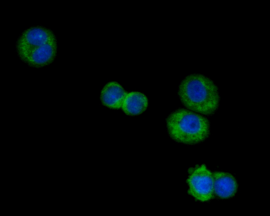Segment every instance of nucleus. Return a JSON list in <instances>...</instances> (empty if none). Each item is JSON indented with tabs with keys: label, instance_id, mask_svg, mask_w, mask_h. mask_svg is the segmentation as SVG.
<instances>
[{
	"label": "nucleus",
	"instance_id": "obj_7",
	"mask_svg": "<svg viewBox=\"0 0 270 216\" xmlns=\"http://www.w3.org/2000/svg\"><path fill=\"white\" fill-rule=\"evenodd\" d=\"M126 93L119 83L110 82L104 86L101 91V101L104 105L108 107L119 109L122 106Z\"/></svg>",
	"mask_w": 270,
	"mask_h": 216
},
{
	"label": "nucleus",
	"instance_id": "obj_8",
	"mask_svg": "<svg viewBox=\"0 0 270 216\" xmlns=\"http://www.w3.org/2000/svg\"><path fill=\"white\" fill-rule=\"evenodd\" d=\"M148 103L147 98L143 93L132 92L126 93L121 107L127 115L134 116L144 112L146 110Z\"/></svg>",
	"mask_w": 270,
	"mask_h": 216
},
{
	"label": "nucleus",
	"instance_id": "obj_2",
	"mask_svg": "<svg viewBox=\"0 0 270 216\" xmlns=\"http://www.w3.org/2000/svg\"><path fill=\"white\" fill-rule=\"evenodd\" d=\"M168 134L175 141L188 145L206 140L210 134V124L204 116L190 110L178 109L166 119Z\"/></svg>",
	"mask_w": 270,
	"mask_h": 216
},
{
	"label": "nucleus",
	"instance_id": "obj_4",
	"mask_svg": "<svg viewBox=\"0 0 270 216\" xmlns=\"http://www.w3.org/2000/svg\"><path fill=\"white\" fill-rule=\"evenodd\" d=\"M56 38L53 32L45 27H31L18 38L16 44L17 54L21 59L32 50Z\"/></svg>",
	"mask_w": 270,
	"mask_h": 216
},
{
	"label": "nucleus",
	"instance_id": "obj_6",
	"mask_svg": "<svg viewBox=\"0 0 270 216\" xmlns=\"http://www.w3.org/2000/svg\"><path fill=\"white\" fill-rule=\"evenodd\" d=\"M213 174L214 194L224 199L234 196L237 189V183L234 176L229 173L223 172H216Z\"/></svg>",
	"mask_w": 270,
	"mask_h": 216
},
{
	"label": "nucleus",
	"instance_id": "obj_3",
	"mask_svg": "<svg viewBox=\"0 0 270 216\" xmlns=\"http://www.w3.org/2000/svg\"><path fill=\"white\" fill-rule=\"evenodd\" d=\"M188 172L189 193L201 201L212 198L214 195L213 173L204 165L190 168Z\"/></svg>",
	"mask_w": 270,
	"mask_h": 216
},
{
	"label": "nucleus",
	"instance_id": "obj_1",
	"mask_svg": "<svg viewBox=\"0 0 270 216\" xmlns=\"http://www.w3.org/2000/svg\"><path fill=\"white\" fill-rule=\"evenodd\" d=\"M178 94L186 108L202 114L212 115L219 105L217 86L211 79L202 74L194 73L186 76L179 86Z\"/></svg>",
	"mask_w": 270,
	"mask_h": 216
},
{
	"label": "nucleus",
	"instance_id": "obj_5",
	"mask_svg": "<svg viewBox=\"0 0 270 216\" xmlns=\"http://www.w3.org/2000/svg\"><path fill=\"white\" fill-rule=\"evenodd\" d=\"M57 52L56 38L32 50L21 60L31 67L42 68L50 64L54 61Z\"/></svg>",
	"mask_w": 270,
	"mask_h": 216
}]
</instances>
